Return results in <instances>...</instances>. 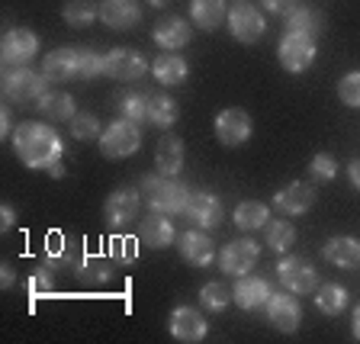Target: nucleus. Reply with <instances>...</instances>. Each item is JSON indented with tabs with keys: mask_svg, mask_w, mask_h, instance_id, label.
<instances>
[{
	"mask_svg": "<svg viewBox=\"0 0 360 344\" xmlns=\"http://www.w3.org/2000/svg\"><path fill=\"white\" fill-rule=\"evenodd\" d=\"M139 238H142L145 245H151V248H167L174 238H177V229H174V222H171L167 212L151 210L148 216L142 219V225H139Z\"/></svg>",
	"mask_w": 360,
	"mask_h": 344,
	"instance_id": "19",
	"label": "nucleus"
},
{
	"mask_svg": "<svg viewBox=\"0 0 360 344\" xmlns=\"http://www.w3.org/2000/svg\"><path fill=\"white\" fill-rule=\"evenodd\" d=\"M229 302H232V290H229L225 284H216V280H210V284L200 290V306L210 309V312H222Z\"/></svg>",
	"mask_w": 360,
	"mask_h": 344,
	"instance_id": "38",
	"label": "nucleus"
},
{
	"mask_svg": "<svg viewBox=\"0 0 360 344\" xmlns=\"http://www.w3.org/2000/svg\"><path fill=\"white\" fill-rule=\"evenodd\" d=\"M347 177H351V184L360 190V158H357V161H351V165H347Z\"/></svg>",
	"mask_w": 360,
	"mask_h": 344,
	"instance_id": "46",
	"label": "nucleus"
},
{
	"mask_svg": "<svg viewBox=\"0 0 360 344\" xmlns=\"http://www.w3.org/2000/svg\"><path fill=\"white\" fill-rule=\"evenodd\" d=\"M61 16H65L68 26H90L100 16V4H94V0H68Z\"/></svg>",
	"mask_w": 360,
	"mask_h": 344,
	"instance_id": "34",
	"label": "nucleus"
},
{
	"mask_svg": "<svg viewBox=\"0 0 360 344\" xmlns=\"http://www.w3.org/2000/svg\"><path fill=\"white\" fill-rule=\"evenodd\" d=\"M171 335L184 344H196L206 338V315L200 309L190 306H177L171 312Z\"/></svg>",
	"mask_w": 360,
	"mask_h": 344,
	"instance_id": "17",
	"label": "nucleus"
},
{
	"mask_svg": "<svg viewBox=\"0 0 360 344\" xmlns=\"http://www.w3.org/2000/svg\"><path fill=\"white\" fill-rule=\"evenodd\" d=\"M10 110H0V135H10V132H16V129H10Z\"/></svg>",
	"mask_w": 360,
	"mask_h": 344,
	"instance_id": "47",
	"label": "nucleus"
},
{
	"mask_svg": "<svg viewBox=\"0 0 360 344\" xmlns=\"http://www.w3.org/2000/svg\"><path fill=\"white\" fill-rule=\"evenodd\" d=\"M77 277H81V284H87V286L110 284V277H112L110 255H84L81 264H77Z\"/></svg>",
	"mask_w": 360,
	"mask_h": 344,
	"instance_id": "26",
	"label": "nucleus"
},
{
	"mask_svg": "<svg viewBox=\"0 0 360 344\" xmlns=\"http://www.w3.org/2000/svg\"><path fill=\"white\" fill-rule=\"evenodd\" d=\"M22 290H26V296H30V302H36L39 296H49V293H55L52 267L45 264V267L30 270V274H26V280H22Z\"/></svg>",
	"mask_w": 360,
	"mask_h": 344,
	"instance_id": "35",
	"label": "nucleus"
},
{
	"mask_svg": "<svg viewBox=\"0 0 360 344\" xmlns=\"http://www.w3.org/2000/svg\"><path fill=\"white\" fill-rule=\"evenodd\" d=\"M248 135H251V116H248L245 110L232 106V110H222L216 116V139L222 145H229V148L245 145Z\"/></svg>",
	"mask_w": 360,
	"mask_h": 344,
	"instance_id": "13",
	"label": "nucleus"
},
{
	"mask_svg": "<svg viewBox=\"0 0 360 344\" xmlns=\"http://www.w3.org/2000/svg\"><path fill=\"white\" fill-rule=\"evenodd\" d=\"M39 113H42L45 120L52 122H71L75 120V97L71 94H55V90H49L42 100H39Z\"/></svg>",
	"mask_w": 360,
	"mask_h": 344,
	"instance_id": "28",
	"label": "nucleus"
},
{
	"mask_svg": "<svg viewBox=\"0 0 360 344\" xmlns=\"http://www.w3.org/2000/svg\"><path fill=\"white\" fill-rule=\"evenodd\" d=\"M139 210H142V193L132 190V187H120V190H112V193L106 196L103 219H106L110 229H126V225L135 222Z\"/></svg>",
	"mask_w": 360,
	"mask_h": 344,
	"instance_id": "5",
	"label": "nucleus"
},
{
	"mask_svg": "<svg viewBox=\"0 0 360 344\" xmlns=\"http://www.w3.org/2000/svg\"><path fill=\"white\" fill-rule=\"evenodd\" d=\"M235 302H238L241 309H248V312H255V309H261V306H267V300H270V284L264 277H241L238 284H235Z\"/></svg>",
	"mask_w": 360,
	"mask_h": 344,
	"instance_id": "24",
	"label": "nucleus"
},
{
	"mask_svg": "<svg viewBox=\"0 0 360 344\" xmlns=\"http://www.w3.org/2000/svg\"><path fill=\"white\" fill-rule=\"evenodd\" d=\"M184 216L196 225V229H216L219 222L225 219V210H222V200L210 190H196L190 193L187 206H184Z\"/></svg>",
	"mask_w": 360,
	"mask_h": 344,
	"instance_id": "10",
	"label": "nucleus"
},
{
	"mask_svg": "<svg viewBox=\"0 0 360 344\" xmlns=\"http://www.w3.org/2000/svg\"><path fill=\"white\" fill-rule=\"evenodd\" d=\"M13 222H16L13 206H10V203H4V210H0V229H4V232H10V229H13Z\"/></svg>",
	"mask_w": 360,
	"mask_h": 344,
	"instance_id": "45",
	"label": "nucleus"
},
{
	"mask_svg": "<svg viewBox=\"0 0 360 344\" xmlns=\"http://www.w3.org/2000/svg\"><path fill=\"white\" fill-rule=\"evenodd\" d=\"M49 177H55V180H58V177H65V165H61V161H55V165L49 167Z\"/></svg>",
	"mask_w": 360,
	"mask_h": 344,
	"instance_id": "49",
	"label": "nucleus"
},
{
	"mask_svg": "<svg viewBox=\"0 0 360 344\" xmlns=\"http://www.w3.org/2000/svg\"><path fill=\"white\" fill-rule=\"evenodd\" d=\"M267 319L274 329L280 331H296L302 325V306L300 300H296V293L283 290V293H270V300H267Z\"/></svg>",
	"mask_w": 360,
	"mask_h": 344,
	"instance_id": "9",
	"label": "nucleus"
},
{
	"mask_svg": "<svg viewBox=\"0 0 360 344\" xmlns=\"http://www.w3.org/2000/svg\"><path fill=\"white\" fill-rule=\"evenodd\" d=\"M148 122L158 129H171L177 122V103L167 94H151L148 97Z\"/></svg>",
	"mask_w": 360,
	"mask_h": 344,
	"instance_id": "32",
	"label": "nucleus"
},
{
	"mask_svg": "<svg viewBox=\"0 0 360 344\" xmlns=\"http://www.w3.org/2000/svg\"><path fill=\"white\" fill-rule=\"evenodd\" d=\"M13 151L26 167L32 171H49L55 161L65 155V142L52 126L45 122H22L13 132Z\"/></svg>",
	"mask_w": 360,
	"mask_h": 344,
	"instance_id": "1",
	"label": "nucleus"
},
{
	"mask_svg": "<svg viewBox=\"0 0 360 344\" xmlns=\"http://www.w3.org/2000/svg\"><path fill=\"white\" fill-rule=\"evenodd\" d=\"M277 61L290 71V75H302V71L315 61V39L283 32V39H280V45H277Z\"/></svg>",
	"mask_w": 360,
	"mask_h": 344,
	"instance_id": "6",
	"label": "nucleus"
},
{
	"mask_svg": "<svg viewBox=\"0 0 360 344\" xmlns=\"http://www.w3.org/2000/svg\"><path fill=\"white\" fill-rule=\"evenodd\" d=\"M322 257H325V261H331V264H338V267L354 270V267H360V241L357 238H347V235L331 238V241H325Z\"/></svg>",
	"mask_w": 360,
	"mask_h": 344,
	"instance_id": "25",
	"label": "nucleus"
},
{
	"mask_svg": "<svg viewBox=\"0 0 360 344\" xmlns=\"http://www.w3.org/2000/svg\"><path fill=\"white\" fill-rule=\"evenodd\" d=\"M184 142H180L174 132H165L161 135V142L155 148V167L158 174H167V177H177L180 167H184Z\"/></svg>",
	"mask_w": 360,
	"mask_h": 344,
	"instance_id": "22",
	"label": "nucleus"
},
{
	"mask_svg": "<svg viewBox=\"0 0 360 344\" xmlns=\"http://www.w3.org/2000/svg\"><path fill=\"white\" fill-rule=\"evenodd\" d=\"M277 277H280V284L290 293H296V296H306V293L319 290V274H315V267L309 261H302V257H283V261L277 264Z\"/></svg>",
	"mask_w": 360,
	"mask_h": 344,
	"instance_id": "8",
	"label": "nucleus"
},
{
	"mask_svg": "<svg viewBox=\"0 0 360 344\" xmlns=\"http://www.w3.org/2000/svg\"><path fill=\"white\" fill-rule=\"evenodd\" d=\"M148 97L151 94H122L120 97V116L122 120H132V122H148Z\"/></svg>",
	"mask_w": 360,
	"mask_h": 344,
	"instance_id": "37",
	"label": "nucleus"
},
{
	"mask_svg": "<svg viewBox=\"0 0 360 344\" xmlns=\"http://www.w3.org/2000/svg\"><path fill=\"white\" fill-rule=\"evenodd\" d=\"M193 39V30L184 16H165V20L155 26V42L165 49V52H177Z\"/></svg>",
	"mask_w": 360,
	"mask_h": 344,
	"instance_id": "21",
	"label": "nucleus"
},
{
	"mask_svg": "<svg viewBox=\"0 0 360 344\" xmlns=\"http://www.w3.org/2000/svg\"><path fill=\"white\" fill-rule=\"evenodd\" d=\"M267 222H270V206H264V203L245 200L235 206V225L245 229V232H255V229H261Z\"/></svg>",
	"mask_w": 360,
	"mask_h": 344,
	"instance_id": "31",
	"label": "nucleus"
},
{
	"mask_svg": "<svg viewBox=\"0 0 360 344\" xmlns=\"http://www.w3.org/2000/svg\"><path fill=\"white\" fill-rule=\"evenodd\" d=\"M190 193L177 177H167V174H145L142 177V196L155 212H167V216H177L184 212Z\"/></svg>",
	"mask_w": 360,
	"mask_h": 344,
	"instance_id": "2",
	"label": "nucleus"
},
{
	"mask_svg": "<svg viewBox=\"0 0 360 344\" xmlns=\"http://www.w3.org/2000/svg\"><path fill=\"white\" fill-rule=\"evenodd\" d=\"M354 338H357V341H360V306L354 309Z\"/></svg>",
	"mask_w": 360,
	"mask_h": 344,
	"instance_id": "50",
	"label": "nucleus"
},
{
	"mask_svg": "<svg viewBox=\"0 0 360 344\" xmlns=\"http://www.w3.org/2000/svg\"><path fill=\"white\" fill-rule=\"evenodd\" d=\"M151 71H155L158 84H165V87H174V84H184V81H187V75H190L187 61L180 58V55H174V52L161 55V58H158L155 65H151Z\"/></svg>",
	"mask_w": 360,
	"mask_h": 344,
	"instance_id": "29",
	"label": "nucleus"
},
{
	"mask_svg": "<svg viewBox=\"0 0 360 344\" xmlns=\"http://www.w3.org/2000/svg\"><path fill=\"white\" fill-rule=\"evenodd\" d=\"M100 120L94 116V113H75V120H71V135L75 139H81V142H94V139H100Z\"/></svg>",
	"mask_w": 360,
	"mask_h": 344,
	"instance_id": "40",
	"label": "nucleus"
},
{
	"mask_svg": "<svg viewBox=\"0 0 360 344\" xmlns=\"http://www.w3.org/2000/svg\"><path fill=\"white\" fill-rule=\"evenodd\" d=\"M0 284H4V290H7V286H13V267H10V264H4V267H0Z\"/></svg>",
	"mask_w": 360,
	"mask_h": 344,
	"instance_id": "48",
	"label": "nucleus"
},
{
	"mask_svg": "<svg viewBox=\"0 0 360 344\" xmlns=\"http://www.w3.org/2000/svg\"><path fill=\"white\" fill-rule=\"evenodd\" d=\"M42 75L52 84H68L81 77V58H77V49H55L42 58Z\"/></svg>",
	"mask_w": 360,
	"mask_h": 344,
	"instance_id": "15",
	"label": "nucleus"
},
{
	"mask_svg": "<svg viewBox=\"0 0 360 344\" xmlns=\"http://www.w3.org/2000/svg\"><path fill=\"white\" fill-rule=\"evenodd\" d=\"M264 229H267V248H274L277 255L290 251L292 241H296V229H292L286 219H270Z\"/></svg>",
	"mask_w": 360,
	"mask_h": 344,
	"instance_id": "36",
	"label": "nucleus"
},
{
	"mask_svg": "<svg viewBox=\"0 0 360 344\" xmlns=\"http://www.w3.org/2000/svg\"><path fill=\"white\" fill-rule=\"evenodd\" d=\"M77 58H81V77L84 81H94L106 71V58L97 52H90V49H77Z\"/></svg>",
	"mask_w": 360,
	"mask_h": 344,
	"instance_id": "41",
	"label": "nucleus"
},
{
	"mask_svg": "<svg viewBox=\"0 0 360 344\" xmlns=\"http://www.w3.org/2000/svg\"><path fill=\"white\" fill-rule=\"evenodd\" d=\"M106 255L120 264H135V257H139V241H135L132 235H112L110 245H106Z\"/></svg>",
	"mask_w": 360,
	"mask_h": 344,
	"instance_id": "39",
	"label": "nucleus"
},
{
	"mask_svg": "<svg viewBox=\"0 0 360 344\" xmlns=\"http://www.w3.org/2000/svg\"><path fill=\"white\" fill-rule=\"evenodd\" d=\"M180 257L193 267H210L212 257H216V248H212V238L206 232H184L177 241Z\"/></svg>",
	"mask_w": 360,
	"mask_h": 344,
	"instance_id": "20",
	"label": "nucleus"
},
{
	"mask_svg": "<svg viewBox=\"0 0 360 344\" xmlns=\"http://www.w3.org/2000/svg\"><path fill=\"white\" fill-rule=\"evenodd\" d=\"M139 145H142V129H139V122L132 120H116L110 122V126L103 129V135H100V151H103L106 158H129L139 151Z\"/></svg>",
	"mask_w": 360,
	"mask_h": 344,
	"instance_id": "4",
	"label": "nucleus"
},
{
	"mask_svg": "<svg viewBox=\"0 0 360 344\" xmlns=\"http://www.w3.org/2000/svg\"><path fill=\"white\" fill-rule=\"evenodd\" d=\"M267 4V10L270 13H290V10H296V0H264Z\"/></svg>",
	"mask_w": 360,
	"mask_h": 344,
	"instance_id": "44",
	"label": "nucleus"
},
{
	"mask_svg": "<svg viewBox=\"0 0 360 344\" xmlns=\"http://www.w3.org/2000/svg\"><path fill=\"white\" fill-rule=\"evenodd\" d=\"M309 171H312V180H319V184H328V180H335L338 174V165L331 155H315L312 165H309Z\"/></svg>",
	"mask_w": 360,
	"mask_h": 344,
	"instance_id": "43",
	"label": "nucleus"
},
{
	"mask_svg": "<svg viewBox=\"0 0 360 344\" xmlns=\"http://www.w3.org/2000/svg\"><path fill=\"white\" fill-rule=\"evenodd\" d=\"M312 203H315V190L309 187V184H302V180L277 190V196H274V206H277L280 212H286V216H302Z\"/></svg>",
	"mask_w": 360,
	"mask_h": 344,
	"instance_id": "23",
	"label": "nucleus"
},
{
	"mask_svg": "<svg viewBox=\"0 0 360 344\" xmlns=\"http://www.w3.org/2000/svg\"><path fill=\"white\" fill-rule=\"evenodd\" d=\"M315 302H319V309H322L325 315H341L347 309V290L338 284H325L315 293Z\"/></svg>",
	"mask_w": 360,
	"mask_h": 344,
	"instance_id": "33",
	"label": "nucleus"
},
{
	"mask_svg": "<svg viewBox=\"0 0 360 344\" xmlns=\"http://www.w3.org/2000/svg\"><path fill=\"white\" fill-rule=\"evenodd\" d=\"M190 16L200 30L212 32L225 20V0H190Z\"/></svg>",
	"mask_w": 360,
	"mask_h": 344,
	"instance_id": "30",
	"label": "nucleus"
},
{
	"mask_svg": "<svg viewBox=\"0 0 360 344\" xmlns=\"http://www.w3.org/2000/svg\"><path fill=\"white\" fill-rule=\"evenodd\" d=\"M264 30H267V23H264L261 10L251 7V4H235L232 13H229V32L238 42H245V45L257 42L264 36Z\"/></svg>",
	"mask_w": 360,
	"mask_h": 344,
	"instance_id": "12",
	"label": "nucleus"
},
{
	"mask_svg": "<svg viewBox=\"0 0 360 344\" xmlns=\"http://www.w3.org/2000/svg\"><path fill=\"white\" fill-rule=\"evenodd\" d=\"M81 245L71 238H65L61 232H52L45 238V264L52 270H77L81 264Z\"/></svg>",
	"mask_w": 360,
	"mask_h": 344,
	"instance_id": "16",
	"label": "nucleus"
},
{
	"mask_svg": "<svg viewBox=\"0 0 360 344\" xmlns=\"http://www.w3.org/2000/svg\"><path fill=\"white\" fill-rule=\"evenodd\" d=\"M322 26H325L322 13L312 7H296V10H290V16H286V32H292V36L315 39L322 32Z\"/></svg>",
	"mask_w": 360,
	"mask_h": 344,
	"instance_id": "27",
	"label": "nucleus"
},
{
	"mask_svg": "<svg viewBox=\"0 0 360 344\" xmlns=\"http://www.w3.org/2000/svg\"><path fill=\"white\" fill-rule=\"evenodd\" d=\"M39 52V39L30 30H10L0 42V61L7 68H22L30 65Z\"/></svg>",
	"mask_w": 360,
	"mask_h": 344,
	"instance_id": "11",
	"label": "nucleus"
},
{
	"mask_svg": "<svg viewBox=\"0 0 360 344\" xmlns=\"http://www.w3.org/2000/svg\"><path fill=\"white\" fill-rule=\"evenodd\" d=\"M100 20L110 30H132L142 20V7L135 0H100Z\"/></svg>",
	"mask_w": 360,
	"mask_h": 344,
	"instance_id": "18",
	"label": "nucleus"
},
{
	"mask_svg": "<svg viewBox=\"0 0 360 344\" xmlns=\"http://www.w3.org/2000/svg\"><path fill=\"white\" fill-rule=\"evenodd\" d=\"M338 97H341V103H347V106H360V71H351V75L341 77Z\"/></svg>",
	"mask_w": 360,
	"mask_h": 344,
	"instance_id": "42",
	"label": "nucleus"
},
{
	"mask_svg": "<svg viewBox=\"0 0 360 344\" xmlns=\"http://www.w3.org/2000/svg\"><path fill=\"white\" fill-rule=\"evenodd\" d=\"M151 7H165V4H171V0H148Z\"/></svg>",
	"mask_w": 360,
	"mask_h": 344,
	"instance_id": "51",
	"label": "nucleus"
},
{
	"mask_svg": "<svg viewBox=\"0 0 360 344\" xmlns=\"http://www.w3.org/2000/svg\"><path fill=\"white\" fill-rule=\"evenodd\" d=\"M257 257H261V251H257L255 241L251 238H235L222 248L219 267H222V274H229V277H245V274L255 270Z\"/></svg>",
	"mask_w": 360,
	"mask_h": 344,
	"instance_id": "7",
	"label": "nucleus"
},
{
	"mask_svg": "<svg viewBox=\"0 0 360 344\" xmlns=\"http://www.w3.org/2000/svg\"><path fill=\"white\" fill-rule=\"evenodd\" d=\"M49 77L36 75L30 65L22 68H7L4 71V97L13 103H39L49 94Z\"/></svg>",
	"mask_w": 360,
	"mask_h": 344,
	"instance_id": "3",
	"label": "nucleus"
},
{
	"mask_svg": "<svg viewBox=\"0 0 360 344\" xmlns=\"http://www.w3.org/2000/svg\"><path fill=\"white\" fill-rule=\"evenodd\" d=\"M145 71H148V61L135 49H112L106 55V75L116 81H139V77H145Z\"/></svg>",
	"mask_w": 360,
	"mask_h": 344,
	"instance_id": "14",
	"label": "nucleus"
}]
</instances>
